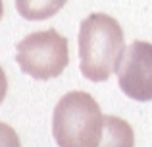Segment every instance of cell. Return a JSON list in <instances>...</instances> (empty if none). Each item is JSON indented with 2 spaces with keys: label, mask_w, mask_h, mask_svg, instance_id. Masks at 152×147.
Returning <instances> with one entry per match:
<instances>
[{
  "label": "cell",
  "mask_w": 152,
  "mask_h": 147,
  "mask_svg": "<svg viewBox=\"0 0 152 147\" xmlns=\"http://www.w3.org/2000/svg\"><path fill=\"white\" fill-rule=\"evenodd\" d=\"M15 62L23 74L35 79L58 78L69 62L67 39L56 29L35 31L15 47Z\"/></svg>",
  "instance_id": "3957f363"
},
{
  "label": "cell",
  "mask_w": 152,
  "mask_h": 147,
  "mask_svg": "<svg viewBox=\"0 0 152 147\" xmlns=\"http://www.w3.org/2000/svg\"><path fill=\"white\" fill-rule=\"evenodd\" d=\"M0 147H21L15 130L4 122H0Z\"/></svg>",
  "instance_id": "52a82bcc"
},
{
  "label": "cell",
  "mask_w": 152,
  "mask_h": 147,
  "mask_svg": "<svg viewBox=\"0 0 152 147\" xmlns=\"http://www.w3.org/2000/svg\"><path fill=\"white\" fill-rule=\"evenodd\" d=\"M125 54L123 29L112 16L91 14L79 25L81 74L91 81H106Z\"/></svg>",
  "instance_id": "6da1fadb"
},
{
  "label": "cell",
  "mask_w": 152,
  "mask_h": 147,
  "mask_svg": "<svg viewBox=\"0 0 152 147\" xmlns=\"http://www.w3.org/2000/svg\"><path fill=\"white\" fill-rule=\"evenodd\" d=\"M6 91H8V79H6L4 70L0 68V103L4 101V97H6Z\"/></svg>",
  "instance_id": "ba28073f"
},
{
  "label": "cell",
  "mask_w": 152,
  "mask_h": 147,
  "mask_svg": "<svg viewBox=\"0 0 152 147\" xmlns=\"http://www.w3.org/2000/svg\"><path fill=\"white\" fill-rule=\"evenodd\" d=\"M104 116L85 91H71L58 101L52 114V136L58 147H98Z\"/></svg>",
  "instance_id": "7a4b0ae2"
},
{
  "label": "cell",
  "mask_w": 152,
  "mask_h": 147,
  "mask_svg": "<svg viewBox=\"0 0 152 147\" xmlns=\"http://www.w3.org/2000/svg\"><path fill=\"white\" fill-rule=\"evenodd\" d=\"M2 14H4V6H2V0H0V19H2Z\"/></svg>",
  "instance_id": "9c48e42d"
},
{
  "label": "cell",
  "mask_w": 152,
  "mask_h": 147,
  "mask_svg": "<svg viewBox=\"0 0 152 147\" xmlns=\"http://www.w3.org/2000/svg\"><path fill=\"white\" fill-rule=\"evenodd\" d=\"M118 81L129 99L152 101V43L135 41L127 47L118 68Z\"/></svg>",
  "instance_id": "277c9868"
},
{
  "label": "cell",
  "mask_w": 152,
  "mask_h": 147,
  "mask_svg": "<svg viewBox=\"0 0 152 147\" xmlns=\"http://www.w3.org/2000/svg\"><path fill=\"white\" fill-rule=\"evenodd\" d=\"M135 145V134L133 128L125 120L118 116H104L102 126V137L98 147H133Z\"/></svg>",
  "instance_id": "5b68a950"
},
{
  "label": "cell",
  "mask_w": 152,
  "mask_h": 147,
  "mask_svg": "<svg viewBox=\"0 0 152 147\" xmlns=\"http://www.w3.org/2000/svg\"><path fill=\"white\" fill-rule=\"evenodd\" d=\"M66 2L67 0H15V10L25 19L42 21L58 14Z\"/></svg>",
  "instance_id": "8992f818"
}]
</instances>
